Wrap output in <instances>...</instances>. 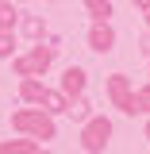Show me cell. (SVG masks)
<instances>
[{"instance_id":"obj_1","label":"cell","mask_w":150,"mask_h":154,"mask_svg":"<svg viewBox=\"0 0 150 154\" xmlns=\"http://www.w3.org/2000/svg\"><path fill=\"white\" fill-rule=\"evenodd\" d=\"M12 131L27 135V139H54L58 135V123L54 116L46 112V108H38V104H27V108H19V112H12Z\"/></svg>"},{"instance_id":"obj_2","label":"cell","mask_w":150,"mask_h":154,"mask_svg":"<svg viewBox=\"0 0 150 154\" xmlns=\"http://www.w3.org/2000/svg\"><path fill=\"white\" fill-rule=\"evenodd\" d=\"M54 58H58V42H35L27 54H19L16 62H12V69H16V77H42L50 66H54Z\"/></svg>"},{"instance_id":"obj_3","label":"cell","mask_w":150,"mask_h":154,"mask_svg":"<svg viewBox=\"0 0 150 154\" xmlns=\"http://www.w3.org/2000/svg\"><path fill=\"white\" fill-rule=\"evenodd\" d=\"M112 131H115V127H112L108 116H89V119L81 123V150H85V154H104Z\"/></svg>"},{"instance_id":"obj_4","label":"cell","mask_w":150,"mask_h":154,"mask_svg":"<svg viewBox=\"0 0 150 154\" xmlns=\"http://www.w3.org/2000/svg\"><path fill=\"white\" fill-rule=\"evenodd\" d=\"M104 89H108V100H112V108H119L123 116H139L135 112V85L127 73H112L104 81Z\"/></svg>"},{"instance_id":"obj_5","label":"cell","mask_w":150,"mask_h":154,"mask_svg":"<svg viewBox=\"0 0 150 154\" xmlns=\"http://www.w3.org/2000/svg\"><path fill=\"white\" fill-rule=\"evenodd\" d=\"M89 50H96V54H112L115 50V27H112V19L89 27Z\"/></svg>"},{"instance_id":"obj_6","label":"cell","mask_w":150,"mask_h":154,"mask_svg":"<svg viewBox=\"0 0 150 154\" xmlns=\"http://www.w3.org/2000/svg\"><path fill=\"white\" fill-rule=\"evenodd\" d=\"M85 85H89L85 66H69V69L62 73V93H66V96H81V93H85Z\"/></svg>"},{"instance_id":"obj_7","label":"cell","mask_w":150,"mask_h":154,"mask_svg":"<svg viewBox=\"0 0 150 154\" xmlns=\"http://www.w3.org/2000/svg\"><path fill=\"white\" fill-rule=\"evenodd\" d=\"M42 96H46V85L38 77H19V100L23 104H42Z\"/></svg>"},{"instance_id":"obj_8","label":"cell","mask_w":150,"mask_h":154,"mask_svg":"<svg viewBox=\"0 0 150 154\" xmlns=\"http://www.w3.org/2000/svg\"><path fill=\"white\" fill-rule=\"evenodd\" d=\"M19 31L31 38V42H42L46 38V19L42 16H19Z\"/></svg>"},{"instance_id":"obj_9","label":"cell","mask_w":150,"mask_h":154,"mask_svg":"<svg viewBox=\"0 0 150 154\" xmlns=\"http://www.w3.org/2000/svg\"><path fill=\"white\" fill-rule=\"evenodd\" d=\"M66 116L73 119V123H85L89 116H93V104H89V96H69V104H66Z\"/></svg>"},{"instance_id":"obj_10","label":"cell","mask_w":150,"mask_h":154,"mask_svg":"<svg viewBox=\"0 0 150 154\" xmlns=\"http://www.w3.org/2000/svg\"><path fill=\"white\" fill-rule=\"evenodd\" d=\"M85 12H89V19H93V23H108V19L115 16L112 0H85Z\"/></svg>"},{"instance_id":"obj_11","label":"cell","mask_w":150,"mask_h":154,"mask_svg":"<svg viewBox=\"0 0 150 154\" xmlns=\"http://www.w3.org/2000/svg\"><path fill=\"white\" fill-rule=\"evenodd\" d=\"M66 104H69V96L62 93V89H46V96H42L38 108H46L50 116H66Z\"/></svg>"},{"instance_id":"obj_12","label":"cell","mask_w":150,"mask_h":154,"mask_svg":"<svg viewBox=\"0 0 150 154\" xmlns=\"http://www.w3.org/2000/svg\"><path fill=\"white\" fill-rule=\"evenodd\" d=\"M35 150H38V139H27V135L0 143V154H35Z\"/></svg>"},{"instance_id":"obj_13","label":"cell","mask_w":150,"mask_h":154,"mask_svg":"<svg viewBox=\"0 0 150 154\" xmlns=\"http://www.w3.org/2000/svg\"><path fill=\"white\" fill-rule=\"evenodd\" d=\"M19 16H23V12L16 8V0H0V31H16Z\"/></svg>"},{"instance_id":"obj_14","label":"cell","mask_w":150,"mask_h":154,"mask_svg":"<svg viewBox=\"0 0 150 154\" xmlns=\"http://www.w3.org/2000/svg\"><path fill=\"white\" fill-rule=\"evenodd\" d=\"M135 112H139V116H150V81L135 89Z\"/></svg>"},{"instance_id":"obj_15","label":"cell","mask_w":150,"mask_h":154,"mask_svg":"<svg viewBox=\"0 0 150 154\" xmlns=\"http://www.w3.org/2000/svg\"><path fill=\"white\" fill-rule=\"evenodd\" d=\"M16 54V31H0V58Z\"/></svg>"},{"instance_id":"obj_16","label":"cell","mask_w":150,"mask_h":154,"mask_svg":"<svg viewBox=\"0 0 150 154\" xmlns=\"http://www.w3.org/2000/svg\"><path fill=\"white\" fill-rule=\"evenodd\" d=\"M139 50H142V54L150 58V31H146V35H142V38H139Z\"/></svg>"},{"instance_id":"obj_17","label":"cell","mask_w":150,"mask_h":154,"mask_svg":"<svg viewBox=\"0 0 150 154\" xmlns=\"http://www.w3.org/2000/svg\"><path fill=\"white\" fill-rule=\"evenodd\" d=\"M142 23H146V31H150V4L142 8Z\"/></svg>"},{"instance_id":"obj_18","label":"cell","mask_w":150,"mask_h":154,"mask_svg":"<svg viewBox=\"0 0 150 154\" xmlns=\"http://www.w3.org/2000/svg\"><path fill=\"white\" fill-rule=\"evenodd\" d=\"M131 4H135V8H139V12H142V8H146V4H150V0H131Z\"/></svg>"},{"instance_id":"obj_19","label":"cell","mask_w":150,"mask_h":154,"mask_svg":"<svg viewBox=\"0 0 150 154\" xmlns=\"http://www.w3.org/2000/svg\"><path fill=\"white\" fill-rule=\"evenodd\" d=\"M142 135H146V139H150V116H146V127H142Z\"/></svg>"},{"instance_id":"obj_20","label":"cell","mask_w":150,"mask_h":154,"mask_svg":"<svg viewBox=\"0 0 150 154\" xmlns=\"http://www.w3.org/2000/svg\"><path fill=\"white\" fill-rule=\"evenodd\" d=\"M35 154H50V150H42V146H38V150H35Z\"/></svg>"},{"instance_id":"obj_21","label":"cell","mask_w":150,"mask_h":154,"mask_svg":"<svg viewBox=\"0 0 150 154\" xmlns=\"http://www.w3.org/2000/svg\"><path fill=\"white\" fill-rule=\"evenodd\" d=\"M146 69H150V58H146Z\"/></svg>"},{"instance_id":"obj_22","label":"cell","mask_w":150,"mask_h":154,"mask_svg":"<svg viewBox=\"0 0 150 154\" xmlns=\"http://www.w3.org/2000/svg\"><path fill=\"white\" fill-rule=\"evenodd\" d=\"M16 4H23V0H16Z\"/></svg>"},{"instance_id":"obj_23","label":"cell","mask_w":150,"mask_h":154,"mask_svg":"<svg viewBox=\"0 0 150 154\" xmlns=\"http://www.w3.org/2000/svg\"><path fill=\"white\" fill-rule=\"evenodd\" d=\"M50 4H58V0H50Z\"/></svg>"}]
</instances>
